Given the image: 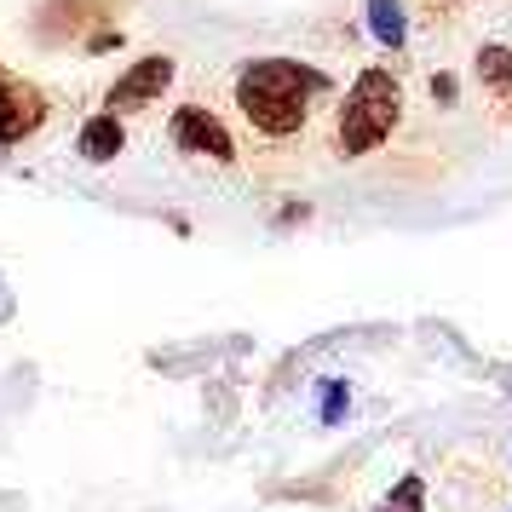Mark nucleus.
Wrapping results in <instances>:
<instances>
[{"mask_svg": "<svg viewBox=\"0 0 512 512\" xmlns=\"http://www.w3.org/2000/svg\"><path fill=\"white\" fill-rule=\"evenodd\" d=\"M397 116H403V87L392 70H363L340 98V116H334V144L340 156H369L392 139Z\"/></svg>", "mask_w": 512, "mask_h": 512, "instance_id": "obj_2", "label": "nucleus"}, {"mask_svg": "<svg viewBox=\"0 0 512 512\" xmlns=\"http://www.w3.org/2000/svg\"><path fill=\"white\" fill-rule=\"evenodd\" d=\"M121 116H93L87 127H81V139H75V150H81V162H116L121 156Z\"/></svg>", "mask_w": 512, "mask_h": 512, "instance_id": "obj_6", "label": "nucleus"}, {"mask_svg": "<svg viewBox=\"0 0 512 512\" xmlns=\"http://www.w3.org/2000/svg\"><path fill=\"white\" fill-rule=\"evenodd\" d=\"M346 415V386L340 380H328V392H323V420H340Z\"/></svg>", "mask_w": 512, "mask_h": 512, "instance_id": "obj_10", "label": "nucleus"}, {"mask_svg": "<svg viewBox=\"0 0 512 512\" xmlns=\"http://www.w3.org/2000/svg\"><path fill=\"white\" fill-rule=\"evenodd\" d=\"M41 121H47L41 93L29 87L24 75H6V70H0V144H24Z\"/></svg>", "mask_w": 512, "mask_h": 512, "instance_id": "obj_5", "label": "nucleus"}, {"mask_svg": "<svg viewBox=\"0 0 512 512\" xmlns=\"http://www.w3.org/2000/svg\"><path fill=\"white\" fill-rule=\"evenodd\" d=\"M374 512H426V495H420V478H403L392 489V501H380Z\"/></svg>", "mask_w": 512, "mask_h": 512, "instance_id": "obj_9", "label": "nucleus"}, {"mask_svg": "<svg viewBox=\"0 0 512 512\" xmlns=\"http://www.w3.org/2000/svg\"><path fill=\"white\" fill-rule=\"evenodd\" d=\"M328 93V75L300 64V58H254L236 70V110L254 127L259 139H294L305 121H311V104Z\"/></svg>", "mask_w": 512, "mask_h": 512, "instance_id": "obj_1", "label": "nucleus"}, {"mask_svg": "<svg viewBox=\"0 0 512 512\" xmlns=\"http://www.w3.org/2000/svg\"><path fill=\"white\" fill-rule=\"evenodd\" d=\"M369 29H374V41L392 47V52L409 41V24H403V6L397 0H369Z\"/></svg>", "mask_w": 512, "mask_h": 512, "instance_id": "obj_7", "label": "nucleus"}, {"mask_svg": "<svg viewBox=\"0 0 512 512\" xmlns=\"http://www.w3.org/2000/svg\"><path fill=\"white\" fill-rule=\"evenodd\" d=\"M432 93H438L443 104H455V75H438V81H432Z\"/></svg>", "mask_w": 512, "mask_h": 512, "instance_id": "obj_11", "label": "nucleus"}, {"mask_svg": "<svg viewBox=\"0 0 512 512\" xmlns=\"http://www.w3.org/2000/svg\"><path fill=\"white\" fill-rule=\"evenodd\" d=\"M478 81H484L489 93H512V47H484L478 52Z\"/></svg>", "mask_w": 512, "mask_h": 512, "instance_id": "obj_8", "label": "nucleus"}, {"mask_svg": "<svg viewBox=\"0 0 512 512\" xmlns=\"http://www.w3.org/2000/svg\"><path fill=\"white\" fill-rule=\"evenodd\" d=\"M167 139L179 144L185 156H208V162H236V139L231 127L213 116L208 104H179L167 121Z\"/></svg>", "mask_w": 512, "mask_h": 512, "instance_id": "obj_3", "label": "nucleus"}, {"mask_svg": "<svg viewBox=\"0 0 512 512\" xmlns=\"http://www.w3.org/2000/svg\"><path fill=\"white\" fill-rule=\"evenodd\" d=\"M173 70H179V64H173L167 52H150V58H139V64H133V70H127L116 87L104 93V116H127V110L156 104V98L173 87Z\"/></svg>", "mask_w": 512, "mask_h": 512, "instance_id": "obj_4", "label": "nucleus"}]
</instances>
